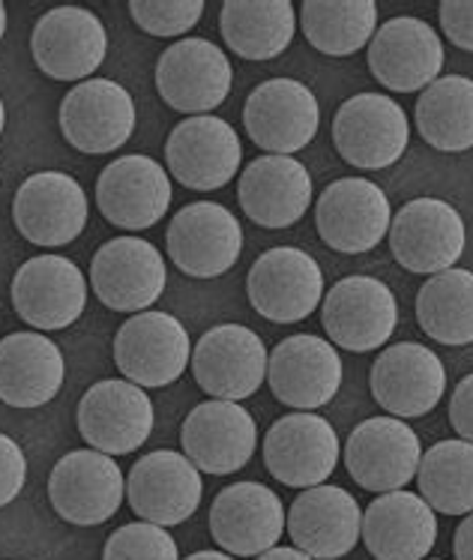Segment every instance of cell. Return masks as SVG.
<instances>
[{
	"label": "cell",
	"mask_w": 473,
	"mask_h": 560,
	"mask_svg": "<svg viewBox=\"0 0 473 560\" xmlns=\"http://www.w3.org/2000/svg\"><path fill=\"white\" fill-rule=\"evenodd\" d=\"M411 141L404 108L383 93H357L339 105L333 117V144L339 156L363 168L378 172L402 160Z\"/></svg>",
	"instance_id": "cell-1"
},
{
	"label": "cell",
	"mask_w": 473,
	"mask_h": 560,
	"mask_svg": "<svg viewBox=\"0 0 473 560\" xmlns=\"http://www.w3.org/2000/svg\"><path fill=\"white\" fill-rule=\"evenodd\" d=\"M468 229L459 210L440 198H414L390 222V249L407 273L438 276L462 258Z\"/></svg>",
	"instance_id": "cell-2"
},
{
	"label": "cell",
	"mask_w": 473,
	"mask_h": 560,
	"mask_svg": "<svg viewBox=\"0 0 473 560\" xmlns=\"http://www.w3.org/2000/svg\"><path fill=\"white\" fill-rule=\"evenodd\" d=\"M252 310L273 324H297L323 300V273L306 249L276 246L258 255L246 279Z\"/></svg>",
	"instance_id": "cell-3"
},
{
	"label": "cell",
	"mask_w": 473,
	"mask_h": 560,
	"mask_svg": "<svg viewBox=\"0 0 473 560\" xmlns=\"http://www.w3.org/2000/svg\"><path fill=\"white\" fill-rule=\"evenodd\" d=\"M234 69L220 46L210 39H180L172 48H165L156 63V91L172 105L174 112L184 115H210L220 108L232 93Z\"/></svg>",
	"instance_id": "cell-4"
},
{
	"label": "cell",
	"mask_w": 473,
	"mask_h": 560,
	"mask_svg": "<svg viewBox=\"0 0 473 560\" xmlns=\"http://www.w3.org/2000/svg\"><path fill=\"white\" fill-rule=\"evenodd\" d=\"M321 324L335 348L366 354L390 342L399 324V303L381 279L347 276L327 291Z\"/></svg>",
	"instance_id": "cell-5"
},
{
	"label": "cell",
	"mask_w": 473,
	"mask_h": 560,
	"mask_svg": "<svg viewBox=\"0 0 473 560\" xmlns=\"http://www.w3.org/2000/svg\"><path fill=\"white\" fill-rule=\"evenodd\" d=\"M393 207L381 186L366 177H342L321 192L315 225L321 241L335 252L363 255L390 234Z\"/></svg>",
	"instance_id": "cell-6"
},
{
	"label": "cell",
	"mask_w": 473,
	"mask_h": 560,
	"mask_svg": "<svg viewBox=\"0 0 473 560\" xmlns=\"http://www.w3.org/2000/svg\"><path fill=\"white\" fill-rule=\"evenodd\" d=\"M48 498L63 522L93 527L120 510L127 498V480L111 456L99 450H72L51 470Z\"/></svg>",
	"instance_id": "cell-7"
},
{
	"label": "cell",
	"mask_w": 473,
	"mask_h": 560,
	"mask_svg": "<svg viewBox=\"0 0 473 560\" xmlns=\"http://www.w3.org/2000/svg\"><path fill=\"white\" fill-rule=\"evenodd\" d=\"M243 126L255 144L273 156L309 148L321 126L315 93L294 79L261 81L243 105Z\"/></svg>",
	"instance_id": "cell-8"
},
{
	"label": "cell",
	"mask_w": 473,
	"mask_h": 560,
	"mask_svg": "<svg viewBox=\"0 0 473 560\" xmlns=\"http://www.w3.org/2000/svg\"><path fill=\"white\" fill-rule=\"evenodd\" d=\"M192 342L168 312H139L115 336V363L139 387H168L189 369Z\"/></svg>",
	"instance_id": "cell-9"
},
{
	"label": "cell",
	"mask_w": 473,
	"mask_h": 560,
	"mask_svg": "<svg viewBox=\"0 0 473 560\" xmlns=\"http://www.w3.org/2000/svg\"><path fill=\"white\" fill-rule=\"evenodd\" d=\"M267 354L261 336L243 324H220L192 348V375L213 399L243 401L261 389L267 377Z\"/></svg>",
	"instance_id": "cell-10"
},
{
	"label": "cell",
	"mask_w": 473,
	"mask_h": 560,
	"mask_svg": "<svg viewBox=\"0 0 473 560\" xmlns=\"http://www.w3.org/2000/svg\"><path fill=\"white\" fill-rule=\"evenodd\" d=\"M419 458V435L399 417H371L351 432L345 444L347 474L366 492L404 489L416 477Z\"/></svg>",
	"instance_id": "cell-11"
},
{
	"label": "cell",
	"mask_w": 473,
	"mask_h": 560,
	"mask_svg": "<svg viewBox=\"0 0 473 560\" xmlns=\"http://www.w3.org/2000/svg\"><path fill=\"white\" fill-rule=\"evenodd\" d=\"M60 132L79 153H115L135 132L132 93L111 79L81 81L60 103Z\"/></svg>",
	"instance_id": "cell-12"
},
{
	"label": "cell",
	"mask_w": 473,
	"mask_h": 560,
	"mask_svg": "<svg viewBox=\"0 0 473 560\" xmlns=\"http://www.w3.org/2000/svg\"><path fill=\"white\" fill-rule=\"evenodd\" d=\"M168 172L196 192H213L237 177L243 144L237 129L216 115L186 117L165 144Z\"/></svg>",
	"instance_id": "cell-13"
},
{
	"label": "cell",
	"mask_w": 473,
	"mask_h": 560,
	"mask_svg": "<svg viewBox=\"0 0 473 560\" xmlns=\"http://www.w3.org/2000/svg\"><path fill=\"white\" fill-rule=\"evenodd\" d=\"M168 258L192 279H216L240 261L243 229L228 207L196 201L177 210L168 225Z\"/></svg>",
	"instance_id": "cell-14"
},
{
	"label": "cell",
	"mask_w": 473,
	"mask_h": 560,
	"mask_svg": "<svg viewBox=\"0 0 473 560\" xmlns=\"http://www.w3.org/2000/svg\"><path fill=\"white\" fill-rule=\"evenodd\" d=\"M168 270L151 241L115 237L91 261L93 294L115 312H147L165 294Z\"/></svg>",
	"instance_id": "cell-15"
},
{
	"label": "cell",
	"mask_w": 473,
	"mask_h": 560,
	"mask_svg": "<svg viewBox=\"0 0 473 560\" xmlns=\"http://www.w3.org/2000/svg\"><path fill=\"white\" fill-rule=\"evenodd\" d=\"M79 432L91 450L105 456H129L153 432L151 396L132 381L105 377L81 396Z\"/></svg>",
	"instance_id": "cell-16"
},
{
	"label": "cell",
	"mask_w": 473,
	"mask_h": 560,
	"mask_svg": "<svg viewBox=\"0 0 473 560\" xmlns=\"http://www.w3.org/2000/svg\"><path fill=\"white\" fill-rule=\"evenodd\" d=\"M87 195L75 177L63 172L31 174L12 201V219L24 241L34 246H67L87 225Z\"/></svg>",
	"instance_id": "cell-17"
},
{
	"label": "cell",
	"mask_w": 473,
	"mask_h": 560,
	"mask_svg": "<svg viewBox=\"0 0 473 560\" xmlns=\"http://www.w3.org/2000/svg\"><path fill=\"white\" fill-rule=\"evenodd\" d=\"M369 384L383 411L411 420L438 408L447 393V369L428 345L399 342L378 354Z\"/></svg>",
	"instance_id": "cell-18"
},
{
	"label": "cell",
	"mask_w": 473,
	"mask_h": 560,
	"mask_svg": "<svg viewBox=\"0 0 473 560\" xmlns=\"http://www.w3.org/2000/svg\"><path fill=\"white\" fill-rule=\"evenodd\" d=\"M342 375L345 369L335 345L312 332L282 339L267 363V381L273 396L297 411H315L330 405L342 387Z\"/></svg>",
	"instance_id": "cell-19"
},
{
	"label": "cell",
	"mask_w": 473,
	"mask_h": 560,
	"mask_svg": "<svg viewBox=\"0 0 473 560\" xmlns=\"http://www.w3.org/2000/svg\"><path fill=\"white\" fill-rule=\"evenodd\" d=\"M12 306L36 330H67L87 306V279L63 255H36L12 279Z\"/></svg>",
	"instance_id": "cell-20"
},
{
	"label": "cell",
	"mask_w": 473,
	"mask_h": 560,
	"mask_svg": "<svg viewBox=\"0 0 473 560\" xmlns=\"http://www.w3.org/2000/svg\"><path fill=\"white\" fill-rule=\"evenodd\" d=\"M36 67L55 81L91 79L103 67L108 34L103 19L84 7L48 10L31 36Z\"/></svg>",
	"instance_id": "cell-21"
},
{
	"label": "cell",
	"mask_w": 473,
	"mask_h": 560,
	"mask_svg": "<svg viewBox=\"0 0 473 560\" xmlns=\"http://www.w3.org/2000/svg\"><path fill=\"white\" fill-rule=\"evenodd\" d=\"M264 465L291 489L323 486L339 465V435L333 423L312 411L276 420L264 438Z\"/></svg>",
	"instance_id": "cell-22"
},
{
	"label": "cell",
	"mask_w": 473,
	"mask_h": 560,
	"mask_svg": "<svg viewBox=\"0 0 473 560\" xmlns=\"http://www.w3.org/2000/svg\"><path fill=\"white\" fill-rule=\"evenodd\" d=\"M201 494V470L184 453L156 450L141 456L129 470L127 498L141 522L159 527L184 525L198 510Z\"/></svg>",
	"instance_id": "cell-23"
},
{
	"label": "cell",
	"mask_w": 473,
	"mask_h": 560,
	"mask_svg": "<svg viewBox=\"0 0 473 560\" xmlns=\"http://www.w3.org/2000/svg\"><path fill=\"white\" fill-rule=\"evenodd\" d=\"M180 444L198 470L225 477L249 465L258 446V425L240 401L210 399L189 411Z\"/></svg>",
	"instance_id": "cell-24"
},
{
	"label": "cell",
	"mask_w": 473,
	"mask_h": 560,
	"mask_svg": "<svg viewBox=\"0 0 473 560\" xmlns=\"http://www.w3.org/2000/svg\"><path fill=\"white\" fill-rule=\"evenodd\" d=\"M96 207L117 229H153L172 207V180L156 160L129 153L103 168L96 180Z\"/></svg>",
	"instance_id": "cell-25"
},
{
	"label": "cell",
	"mask_w": 473,
	"mask_h": 560,
	"mask_svg": "<svg viewBox=\"0 0 473 560\" xmlns=\"http://www.w3.org/2000/svg\"><path fill=\"white\" fill-rule=\"evenodd\" d=\"M369 69L387 91H426L444 69V43L428 22L399 15L371 36Z\"/></svg>",
	"instance_id": "cell-26"
},
{
	"label": "cell",
	"mask_w": 473,
	"mask_h": 560,
	"mask_svg": "<svg viewBox=\"0 0 473 560\" xmlns=\"http://www.w3.org/2000/svg\"><path fill=\"white\" fill-rule=\"evenodd\" d=\"M210 534L234 558H258L285 534V506L261 482H234L210 506Z\"/></svg>",
	"instance_id": "cell-27"
},
{
	"label": "cell",
	"mask_w": 473,
	"mask_h": 560,
	"mask_svg": "<svg viewBox=\"0 0 473 560\" xmlns=\"http://www.w3.org/2000/svg\"><path fill=\"white\" fill-rule=\"evenodd\" d=\"M294 549L315 560H339L363 539V510L357 498L339 486H312L297 494L288 510Z\"/></svg>",
	"instance_id": "cell-28"
},
{
	"label": "cell",
	"mask_w": 473,
	"mask_h": 560,
	"mask_svg": "<svg viewBox=\"0 0 473 560\" xmlns=\"http://www.w3.org/2000/svg\"><path fill=\"white\" fill-rule=\"evenodd\" d=\"M240 207L261 229H291L312 205V174L294 156H258L240 174Z\"/></svg>",
	"instance_id": "cell-29"
},
{
	"label": "cell",
	"mask_w": 473,
	"mask_h": 560,
	"mask_svg": "<svg viewBox=\"0 0 473 560\" xmlns=\"http://www.w3.org/2000/svg\"><path fill=\"white\" fill-rule=\"evenodd\" d=\"M363 542L375 560H426L438 542V513L414 492H387L363 513Z\"/></svg>",
	"instance_id": "cell-30"
},
{
	"label": "cell",
	"mask_w": 473,
	"mask_h": 560,
	"mask_svg": "<svg viewBox=\"0 0 473 560\" xmlns=\"http://www.w3.org/2000/svg\"><path fill=\"white\" fill-rule=\"evenodd\" d=\"M67 363L43 332H10L0 339V401L10 408H43L63 387Z\"/></svg>",
	"instance_id": "cell-31"
},
{
	"label": "cell",
	"mask_w": 473,
	"mask_h": 560,
	"mask_svg": "<svg viewBox=\"0 0 473 560\" xmlns=\"http://www.w3.org/2000/svg\"><path fill=\"white\" fill-rule=\"evenodd\" d=\"M220 24L222 39L237 58L273 60L291 46L297 12L291 0H228Z\"/></svg>",
	"instance_id": "cell-32"
},
{
	"label": "cell",
	"mask_w": 473,
	"mask_h": 560,
	"mask_svg": "<svg viewBox=\"0 0 473 560\" xmlns=\"http://www.w3.org/2000/svg\"><path fill=\"white\" fill-rule=\"evenodd\" d=\"M416 129L428 148L464 153L473 148V79L444 75L416 100Z\"/></svg>",
	"instance_id": "cell-33"
},
{
	"label": "cell",
	"mask_w": 473,
	"mask_h": 560,
	"mask_svg": "<svg viewBox=\"0 0 473 560\" xmlns=\"http://www.w3.org/2000/svg\"><path fill=\"white\" fill-rule=\"evenodd\" d=\"M416 320L428 339L450 348L473 345V273L471 270H444L428 276L416 294Z\"/></svg>",
	"instance_id": "cell-34"
},
{
	"label": "cell",
	"mask_w": 473,
	"mask_h": 560,
	"mask_svg": "<svg viewBox=\"0 0 473 560\" xmlns=\"http://www.w3.org/2000/svg\"><path fill=\"white\" fill-rule=\"evenodd\" d=\"M309 46L330 58L357 55L378 31L375 0H306L300 10Z\"/></svg>",
	"instance_id": "cell-35"
},
{
	"label": "cell",
	"mask_w": 473,
	"mask_h": 560,
	"mask_svg": "<svg viewBox=\"0 0 473 560\" xmlns=\"http://www.w3.org/2000/svg\"><path fill=\"white\" fill-rule=\"evenodd\" d=\"M419 498L444 515L473 513V444L440 441L428 446L416 470Z\"/></svg>",
	"instance_id": "cell-36"
},
{
	"label": "cell",
	"mask_w": 473,
	"mask_h": 560,
	"mask_svg": "<svg viewBox=\"0 0 473 560\" xmlns=\"http://www.w3.org/2000/svg\"><path fill=\"white\" fill-rule=\"evenodd\" d=\"M103 560H180V551L165 527L129 522L108 537Z\"/></svg>",
	"instance_id": "cell-37"
},
{
	"label": "cell",
	"mask_w": 473,
	"mask_h": 560,
	"mask_svg": "<svg viewBox=\"0 0 473 560\" xmlns=\"http://www.w3.org/2000/svg\"><path fill=\"white\" fill-rule=\"evenodd\" d=\"M129 15L144 34L165 39V36L189 34L201 22L204 3L201 0H132Z\"/></svg>",
	"instance_id": "cell-38"
},
{
	"label": "cell",
	"mask_w": 473,
	"mask_h": 560,
	"mask_svg": "<svg viewBox=\"0 0 473 560\" xmlns=\"http://www.w3.org/2000/svg\"><path fill=\"white\" fill-rule=\"evenodd\" d=\"M27 482V458L12 438L0 435V506H10Z\"/></svg>",
	"instance_id": "cell-39"
},
{
	"label": "cell",
	"mask_w": 473,
	"mask_h": 560,
	"mask_svg": "<svg viewBox=\"0 0 473 560\" xmlns=\"http://www.w3.org/2000/svg\"><path fill=\"white\" fill-rule=\"evenodd\" d=\"M440 27L452 46L473 51V0H444L440 3Z\"/></svg>",
	"instance_id": "cell-40"
},
{
	"label": "cell",
	"mask_w": 473,
	"mask_h": 560,
	"mask_svg": "<svg viewBox=\"0 0 473 560\" xmlns=\"http://www.w3.org/2000/svg\"><path fill=\"white\" fill-rule=\"evenodd\" d=\"M450 423L452 429L459 432L462 441H471L473 444V372L464 375L456 389H452L450 399Z\"/></svg>",
	"instance_id": "cell-41"
},
{
	"label": "cell",
	"mask_w": 473,
	"mask_h": 560,
	"mask_svg": "<svg viewBox=\"0 0 473 560\" xmlns=\"http://www.w3.org/2000/svg\"><path fill=\"white\" fill-rule=\"evenodd\" d=\"M456 560H473V513H468L462 518V525L456 527Z\"/></svg>",
	"instance_id": "cell-42"
},
{
	"label": "cell",
	"mask_w": 473,
	"mask_h": 560,
	"mask_svg": "<svg viewBox=\"0 0 473 560\" xmlns=\"http://www.w3.org/2000/svg\"><path fill=\"white\" fill-rule=\"evenodd\" d=\"M258 560H315L309 558L306 551L300 549H288V546H276V549L264 551V555H258Z\"/></svg>",
	"instance_id": "cell-43"
},
{
	"label": "cell",
	"mask_w": 473,
	"mask_h": 560,
	"mask_svg": "<svg viewBox=\"0 0 473 560\" xmlns=\"http://www.w3.org/2000/svg\"><path fill=\"white\" fill-rule=\"evenodd\" d=\"M186 560H234V555H228V551H196Z\"/></svg>",
	"instance_id": "cell-44"
},
{
	"label": "cell",
	"mask_w": 473,
	"mask_h": 560,
	"mask_svg": "<svg viewBox=\"0 0 473 560\" xmlns=\"http://www.w3.org/2000/svg\"><path fill=\"white\" fill-rule=\"evenodd\" d=\"M3 34H7V7L0 3V39H3Z\"/></svg>",
	"instance_id": "cell-45"
},
{
	"label": "cell",
	"mask_w": 473,
	"mask_h": 560,
	"mask_svg": "<svg viewBox=\"0 0 473 560\" xmlns=\"http://www.w3.org/2000/svg\"><path fill=\"white\" fill-rule=\"evenodd\" d=\"M3 126H7V105L0 100V136H3Z\"/></svg>",
	"instance_id": "cell-46"
}]
</instances>
